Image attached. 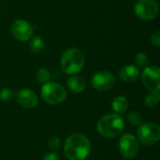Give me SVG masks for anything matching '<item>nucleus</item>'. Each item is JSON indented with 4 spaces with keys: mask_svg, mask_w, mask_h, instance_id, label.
<instances>
[{
    "mask_svg": "<svg viewBox=\"0 0 160 160\" xmlns=\"http://www.w3.org/2000/svg\"><path fill=\"white\" fill-rule=\"evenodd\" d=\"M151 42L153 45H155L156 47H159L160 46V32L159 31H156L155 33L152 34L151 36Z\"/></svg>",
    "mask_w": 160,
    "mask_h": 160,
    "instance_id": "4be33fe9",
    "label": "nucleus"
},
{
    "mask_svg": "<svg viewBox=\"0 0 160 160\" xmlns=\"http://www.w3.org/2000/svg\"><path fill=\"white\" fill-rule=\"evenodd\" d=\"M91 82L96 90L107 91L113 87L115 83V78L113 74L108 70H99L93 75Z\"/></svg>",
    "mask_w": 160,
    "mask_h": 160,
    "instance_id": "1a4fd4ad",
    "label": "nucleus"
},
{
    "mask_svg": "<svg viewBox=\"0 0 160 160\" xmlns=\"http://www.w3.org/2000/svg\"><path fill=\"white\" fill-rule=\"evenodd\" d=\"M42 160H59V157L57 156V154L52 152V153L47 154Z\"/></svg>",
    "mask_w": 160,
    "mask_h": 160,
    "instance_id": "5701e85b",
    "label": "nucleus"
},
{
    "mask_svg": "<svg viewBox=\"0 0 160 160\" xmlns=\"http://www.w3.org/2000/svg\"><path fill=\"white\" fill-rule=\"evenodd\" d=\"M142 81L146 89L151 92L159 91L160 69L158 67H146L142 74Z\"/></svg>",
    "mask_w": 160,
    "mask_h": 160,
    "instance_id": "6e6552de",
    "label": "nucleus"
},
{
    "mask_svg": "<svg viewBox=\"0 0 160 160\" xmlns=\"http://www.w3.org/2000/svg\"><path fill=\"white\" fill-rule=\"evenodd\" d=\"M134 12L140 19L151 21L158 17L159 6L156 0H138L134 5Z\"/></svg>",
    "mask_w": 160,
    "mask_h": 160,
    "instance_id": "423d86ee",
    "label": "nucleus"
},
{
    "mask_svg": "<svg viewBox=\"0 0 160 160\" xmlns=\"http://www.w3.org/2000/svg\"><path fill=\"white\" fill-rule=\"evenodd\" d=\"M127 117L128 122L133 126H141L142 124V117L137 112H130Z\"/></svg>",
    "mask_w": 160,
    "mask_h": 160,
    "instance_id": "6ab92c4d",
    "label": "nucleus"
},
{
    "mask_svg": "<svg viewBox=\"0 0 160 160\" xmlns=\"http://www.w3.org/2000/svg\"><path fill=\"white\" fill-rule=\"evenodd\" d=\"M140 76V69L135 65H127L119 71V78L125 82H133Z\"/></svg>",
    "mask_w": 160,
    "mask_h": 160,
    "instance_id": "f8f14e48",
    "label": "nucleus"
},
{
    "mask_svg": "<svg viewBox=\"0 0 160 160\" xmlns=\"http://www.w3.org/2000/svg\"><path fill=\"white\" fill-rule=\"evenodd\" d=\"M67 84H68V89L75 93V94H79V93H82L85 87H86V82L85 81L80 77V76H71L70 78L68 79L67 81Z\"/></svg>",
    "mask_w": 160,
    "mask_h": 160,
    "instance_id": "ddd939ff",
    "label": "nucleus"
},
{
    "mask_svg": "<svg viewBox=\"0 0 160 160\" xmlns=\"http://www.w3.org/2000/svg\"><path fill=\"white\" fill-rule=\"evenodd\" d=\"M42 99L51 105H57L65 101L67 98L66 89L59 83L53 82H48L43 83L40 90Z\"/></svg>",
    "mask_w": 160,
    "mask_h": 160,
    "instance_id": "20e7f679",
    "label": "nucleus"
},
{
    "mask_svg": "<svg viewBox=\"0 0 160 160\" xmlns=\"http://www.w3.org/2000/svg\"><path fill=\"white\" fill-rule=\"evenodd\" d=\"M45 48V41L39 36H35L30 38V49L34 53H41Z\"/></svg>",
    "mask_w": 160,
    "mask_h": 160,
    "instance_id": "2eb2a0df",
    "label": "nucleus"
},
{
    "mask_svg": "<svg viewBox=\"0 0 160 160\" xmlns=\"http://www.w3.org/2000/svg\"><path fill=\"white\" fill-rule=\"evenodd\" d=\"M49 146L52 150H58L61 146V141L58 137H52L49 142Z\"/></svg>",
    "mask_w": 160,
    "mask_h": 160,
    "instance_id": "412c9836",
    "label": "nucleus"
},
{
    "mask_svg": "<svg viewBox=\"0 0 160 160\" xmlns=\"http://www.w3.org/2000/svg\"><path fill=\"white\" fill-rule=\"evenodd\" d=\"M138 139L146 146L155 145L160 139V127L151 122L142 124L138 129Z\"/></svg>",
    "mask_w": 160,
    "mask_h": 160,
    "instance_id": "39448f33",
    "label": "nucleus"
},
{
    "mask_svg": "<svg viewBox=\"0 0 160 160\" xmlns=\"http://www.w3.org/2000/svg\"><path fill=\"white\" fill-rule=\"evenodd\" d=\"M91 152L89 140L82 134L70 135L65 143V155L69 160H85Z\"/></svg>",
    "mask_w": 160,
    "mask_h": 160,
    "instance_id": "f257e3e1",
    "label": "nucleus"
},
{
    "mask_svg": "<svg viewBox=\"0 0 160 160\" xmlns=\"http://www.w3.org/2000/svg\"><path fill=\"white\" fill-rule=\"evenodd\" d=\"M159 98V91H154V92H152L151 94H149L145 98V99H144V105L146 107H148V108H153V107H155L158 103Z\"/></svg>",
    "mask_w": 160,
    "mask_h": 160,
    "instance_id": "dca6fc26",
    "label": "nucleus"
},
{
    "mask_svg": "<svg viewBox=\"0 0 160 160\" xmlns=\"http://www.w3.org/2000/svg\"><path fill=\"white\" fill-rule=\"evenodd\" d=\"M16 97H17L18 103L22 107L26 108V109H33L38 103V98L37 94L28 88L21 89L17 93Z\"/></svg>",
    "mask_w": 160,
    "mask_h": 160,
    "instance_id": "9b49d317",
    "label": "nucleus"
},
{
    "mask_svg": "<svg viewBox=\"0 0 160 160\" xmlns=\"http://www.w3.org/2000/svg\"><path fill=\"white\" fill-rule=\"evenodd\" d=\"M112 108L116 114L124 113L128 108V100L124 96H117L112 102Z\"/></svg>",
    "mask_w": 160,
    "mask_h": 160,
    "instance_id": "4468645a",
    "label": "nucleus"
},
{
    "mask_svg": "<svg viewBox=\"0 0 160 160\" xmlns=\"http://www.w3.org/2000/svg\"><path fill=\"white\" fill-rule=\"evenodd\" d=\"M36 76H37V80L41 83H46V82H50V79H51V73L46 68L38 69Z\"/></svg>",
    "mask_w": 160,
    "mask_h": 160,
    "instance_id": "a211bd4d",
    "label": "nucleus"
},
{
    "mask_svg": "<svg viewBox=\"0 0 160 160\" xmlns=\"http://www.w3.org/2000/svg\"><path fill=\"white\" fill-rule=\"evenodd\" d=\"M125 124L123 118L116 113L102 116L97 125L98 133L105 138H114L122 133Z\"/></svg>",
    "mask_w": 160,
    "mask_h": 160,
    "instance_id": "f03ea898",
    "label": "nucleus"
},
{
    "mask_svg": "<svg viewBox=\"0 0 160 160\" xmlns=\"http://www.w3.org/2000/svg\"><path fill=\"white\" fill-rule=\"evenodd\" d=\"M135 61H136L137 67H139V68H145L146 67L149 66V58L143 52H139L138 54H136Z\"/></svg>",
    "mask_w": 160,
    "mask_h": 160,
    "instance_id": "f3484780",
    "label": "nucleus"
},
{
    "mask_svg": "<svg viewBox=\"0 0 160 160\" xmlns=\"http://www.w3.org/2000/svg\"><path fill=\"white\" fill-rule=\"evenodd\" d=\"M11 33L17 40L26 41L33 37L34 28L27 21L18 19L11 25Z\"/></svg>",
    "mask_w": 160,
    "mask_h": 160,
    "instance_id": "9d476101",
    "label": "nucleus"
},
{
    "mask_svg": "<svg viewBox=\"0 0 160 160\" xmlns=\"http://www.w3.org/2000/svg\"><path fill=\"white\" fill-rule=\"evenodd\" d=\"M119 150L124 158L131 159L135 158L140 150L138 139L131 134H124L119 141Z\"/></svg>",
    "mask_w": 160,
    "mask_h": 160,
    "instance_id": "0eeeda50",
    "label": "nucleus"
},
{
    "mask_svg": "<svg viewBox=\"0 0 160 160\" xmlns=\"http://www.w3.org/2000/svg\"><path fill=\"white\" fill-rule=\"evenodd\" d=\"M85 64V59L82 52L76 49L70 48L66 50L60 60V66L62 70L69 75H75L82 71Z\"/></svg>",
    "mask_w": 160,
    "mask_h": 160,
    "instance_id": "7ed1b4c3",
    "label": "nucleus"
},
{
    "mask_svg": "<svg viewBox=\"0 0 160 160\" xmlns=\"http://www.w3.org/2000/svg\"><path fill=\"white\" fill-rule=\"evenodd\" d=\"M15 98V93L12 89L8 87L2 88L0 90V99L3 101H9Z\"/></svg>",
    "mask_w": 160,
    "mask_h": 160,
    "instance_id": "aec40b11",
    "label": "nucleus"
}]
</instances>
